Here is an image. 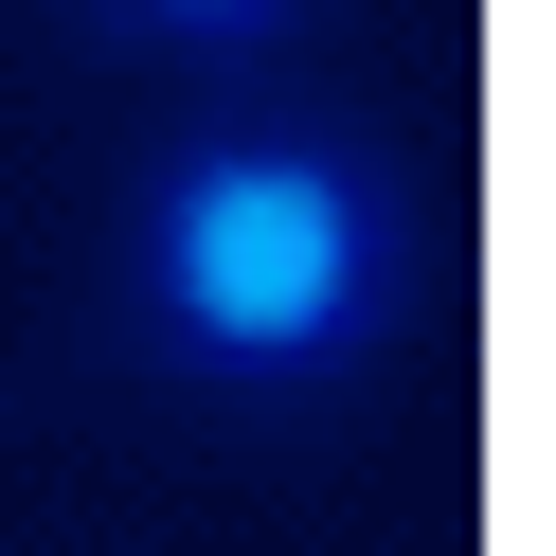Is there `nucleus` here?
I'll return each instance as SVG.
<instances>
[{
    "label": "nucleus",
    "mask_w": 556,
    "mask_h": 556,
    "mask_svg": "<svg viewBox=\"0 0 556 556\" xmlns=\"http://www.w3.org/2000/svg\"><path fill=\"white\" fill-rule=\"evenodd\" d=\"M395 180L324 126H198L126 180V324L180 395H341L395 341Z\"/></svg>",
    "instance_id": "f257e3e1"
},
{
    "label": "nucleus",
    "mask_w": 556,
    "mask_h": 556,
    "mask_svg": "<svg viewBox=\"0 0 556 556\" xmlns=\"http://www.w3.org/2000/svg\"><path fill=\"white\" fill-rule=\"evenodd\" d=\"M109 37H144V54H269L305 18V0H90Z\"/></svg>",
    "instance_id": "f03ea898"
}]
</instances>
